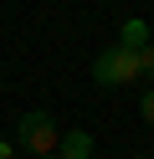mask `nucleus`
<instances>
[{"label": "nucleus", "mask_w": 154, "mask_h": 159, "mask_svg": "<svg viewBox=\"0 0 154 159\" xmlns=\"http://www.w3.org/2000/svg\"><path fill=\"white\" fill-rule=\"evenodd\" d=\"M57 144H62V159H87V154H92V139L82 134V128H72V134H62Z\"/></svg>", "instance_id": "obj_3"}, {"label": "nucleus", "mask_w": 154, "mask_h": 159, "mask_svg": "<svg viewBox=\"0 0 154 159\" xmlns=\"http://www.w3.org/2000/svg\"><path fill=\"white\" fill-rule=\"evenodd\" d=\"M139 77H149V82H154V41L139 46Z\"/></svg>", "instance_id": "obj_5"}, {"label": "nucleus", "mask_w": 154, "mask_h": 159, "mask_svg": "<svg viewBox=\"0 0 154 159\" xmlns=\"http://www.w3.org/2000/svg\"><path fill=\"white\" fill-rule=\"evenodd\" d=\"M16 154V144H10V139H0V159H10Z\"/></svg>", "instance_id": "obj_7"}, {"label": "nucleus", "mask_w": 154, "mask_h": 159, "mask_svg": "<svg viewBox=\"0 0 154 159\" xmlns=\"http://www.w3.org/2000/svg\"><path fill=\"white\" fill-rule=\"evenodd\" d=\"M92 82L98 87H128V82H139V52H128V46L113 41L108 52L92 62Z\"/></svg>", "instance_id": "obj_2"}, {"label": "nucleus", "mask_w": 154, "mask_h": 159, "mask_svg": "<svg viewBox=\"0 0 154 159\" xmlns=\"http://www.w3.org/2000/svg\"><path fill=\"white\" fill-rule=\"evenodd\" d=\"M144 41H149V26H144V21H123V31H118V46H128V52H139Z\"/></svg>", "instance_id": "obj_4"}, {"label": "nucleus", "mask_w": 154, "mask_h": 159, "mask_svg": "<svg viewBox=\"0 0 154 159\" xmlns=\"http://www.w3.org/2000/svg\"><path fill=\"white\" fill-rule=\"evenodd\" d=\"M36 159H62V154H36Z\"/></svg>", "instance_id": "obj_8"}, {"label": "nucleus", "mask_w": 154, "mask_h": 159, "mask_svg": "<svg viewBox=\"0 0 154 159\" xmlns=\"http://www.w3.org/2000/svg\"><path fill=\"white\" fill-rule=\"evenodd\" d=\"M57 139H62L57 118H51L46 108H31V113H21L16 139H10V144H16V149H26V154H51V149H57Z\"/></svg>", "instance_id": "obj_1"}, {"label": "nucleus", "mask_w": 154, "mask_h": 159, "mask_svg": "<svg viewBox=\"0 0 154 159\" xmlns=\"http://www.w3.org/2000/svg\"><path fill=\"white\" fill-rule=\"evenodd\" d=\"M139 118H144V123H149V128H154V87H149V93H144V98H139Z\"/></svg>", "instance_id": "obj_6"}]
</instances>
